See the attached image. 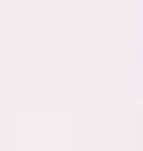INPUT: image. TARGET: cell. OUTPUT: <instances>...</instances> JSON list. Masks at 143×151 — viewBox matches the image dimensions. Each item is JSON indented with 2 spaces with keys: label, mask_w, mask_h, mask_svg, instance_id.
Returning a JSON list of instances; mask_svg holds the SVG:
<instances>
[]
</instances>
